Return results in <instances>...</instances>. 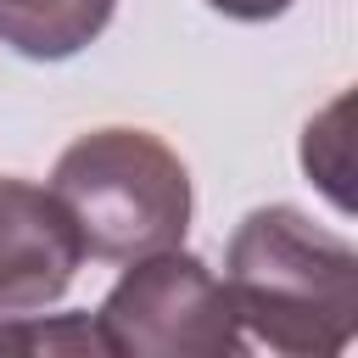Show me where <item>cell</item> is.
<instances>
[{"label": "cell", "mask_w": 358, "mask_h": 358, "mask_svg": "<svg viewBox=\"0 0 358 358\" xmlns=\"http://www.w3.org/2000/svg\"><path fill=\"white\" fill-rule=\"evenodd\" d=\"M341 117H347V95L341 101H330L324 106V117H313L308 129H302V168H308V179H319L324 190H330V201L336 207H347V134H341Z\"/></svg>", "instance_id": "52a82bcc"}, {"label": "cell", "mask_w": 358, "mask_h": 358, "mask_svg": "<svg viewBox=\"0 0 358 358\" xmlns=\"http://www.w3.org/2000/svg\"><path fill=\"white\" fill-rule=\"evenodd\" d=\"M0 352H106L90 313H0Z\"/></svg>", "instance_id": "8992f818"}, {"label": "cell", "mask_w": 358, "mask_h": 358, "mask_svg": "<svg viewBox=\"0 0 358 358\" xmlns=\"http://www.w3.org/2000/svg\"><path fill=\"white\" fill-rule=\"evenodd\" d=\"M84 263L78 224L50 185L0 173V313H45Z\"/></svg>", "instance_id": "277c9868"}, {"label": "cell", "mask_w": 358, "mask_h": 358, "mask_svg": "<svg viewBox=\"0 0 358 358\" xmlns=\"http://www.w3.org/2000/svg\"><path fill=\"white\" fill-rule=\"evenodd\" d=\"M213 11L235 17V22H268V17H285L291 0H207Z\"/></svg>", "instance_id": "ba28073f"}, {"label": "cell", "mask_w": 358, "mask_h": 358, "mask_svg": "<svg viewBox=\"0 0 358 358\" xmlns=\"http://www.w3.org/2000/svg\"><path fill=\"white\" fill-rule=\"evenodd\" d=\"M117 0H0V45L28 62H67L95 45Z\"/></svg>", "instance_id": "5b68a950"}, {"label": "cell", "mask_w": 358, "mask_h": 358, "mask_svg": "<svg viewBox=\"0 0 358 358\" xmlns=\"http://www.w3.org/2000/svg\"><path fill=\"white\" fill-rule=\"evenodd\" d=\"M106 358H235L246 330L229 285L185 246L129 257L117 285L90 313Z\"/></svg>", "instance_id": "3957f363"}, {"label": "cell", "mask_w": 358, "mask_h": 358, "mask_svg": "<svg viewBox=\"0 0 358 358\" xmlns=\"http://www.w3.org/2000/svg\"><path fill=\"white\" fill-rule=\"evenodd\" d=\"M50 190L78 224L84 257L129 263L162 246H179L190 229V168L151 129H90L56 168Z\"/></svg>", "instance_id": "7a4b0ae2"}, {"label": "cell", "mask_w": 358, "mask_h": 358, "mask_svg": "<svg viewBox=\"0 0 358 358\" xmlns=\"http://www.w3.org/2000/svg\"><path fill=\"white\" fill-rule=\"evenodd\" d=\"M246 341L285 358H336L358 336V252L302 207H252L224 252Z\"/></svg>", "instance_id": "6da1fadb"}]
</instances>
